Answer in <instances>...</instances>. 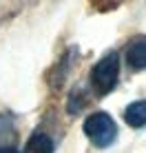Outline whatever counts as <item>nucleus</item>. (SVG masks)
<instances>
[{"mask_svg":"<svg viewBox=\"0 0 146 153\" xmlns=\"http://www.w3.org/2000/svg\"><path fill=\"white\" fill-rule=\"evenodd\" d=\"M84 133L95 146L106 149L117 138V126H115V122H113V118L108 113L95 111L84 120Z\"/></svg>","mask_w":146,"mask_h":153,"instance_id":"f257e3e1","label":"nucleus"},{"mask_svg":"<svg viewBox=\"0 0 146 153\" xmlns=\"http://www.w3.org/2000/svg\"><path fill=\"white\" fill-rule=\"evenodd\" d=\"M119 80V56L117 53H106L100 58V62H95V67L91 69V82L100 96L113 91V87Z\"/></svg>","mask_w":146,"mask_h":153,"instance_id":"f03ea898","label":"nucleus"},{"mask_svg":"<svg viewBox=\"0 0 146 153\" xmlns=\"http://www.w3.org/2000/svg\"><path fill=\"white\" fill-rule=\"evenodd\" d=\"M126 62H128V67L135 69V71L146 69V36L133 40L131 45H128V49H126Z\"/></svg>","mask_w":146,"mask_h":153,"instance_id":"7ed1b4c3","label":"nucleus"},{"mask_svg":"<svg viewBox=\"0 0 146 153\" xmlns=\"http://www.w3.org/2000/svg\"><path fill=\"white\" fill-rule=\"evenodd\" d=\"M124 120H126V124H131L133 129L146 126V100H137V102L128 104L126 111H124Z\"/></svg>","mask_w":146,"mask_h":153,"instance_id":"20e7f679","label":"nucleus"},{"mask_svg":"<svg viewBox=\"0 0 146 153\" xmlns=\"http://www.w3.org/2000/svg\"><path fill=\"white\" fill-rule=\"evenodd\" d=\"M24 153H53V140L44 131H35L24 146Z\"/></svg>","mask_w":146,"mask_h":153,"instance_id":"39448f33","label":"nucleus"},{"mask_svg":"<svg viewBox=\"0 0 146 153\" xmlns=\"http://www.w3.org/2000/svg\"><path fill=\"white\" fill-rule=\"evenodd\" d=\"M0 153H18L13 149V144H0Z\"/></svg>","mask_w":146,"mask_h":153,"instance_id":"423d86ee","label":"nucleus"}]
</instances>
